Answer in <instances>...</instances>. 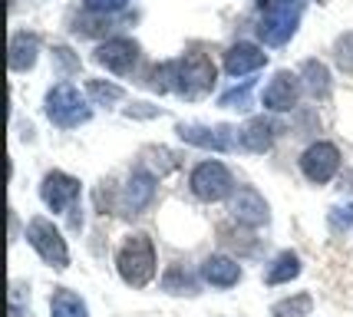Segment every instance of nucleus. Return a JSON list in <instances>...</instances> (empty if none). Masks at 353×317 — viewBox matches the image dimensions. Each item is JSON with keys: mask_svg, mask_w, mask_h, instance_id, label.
Instances as JSON below:
<instances>
[{"mask_svg": "<svg viewBox=\"0 0 353 317\" xmlns=\"http://www.w3.org/2000/svg\"><path fill=\"white\" fill-rule=\"evenodd\" d=\"M310 307H314V298L301 291V294H294L288 301H277L274 307H271V317H307Z\"/></svg>", "mask_w": 353, "mask_h": 317, "instance_id": "412c9836", "label": "nucleus"}, {"mask_svg": "<svg viewBox=\"0 0 353 317\" xmlns=\"http://www.w3.org/2000/svg\"><path fill=\"white\" fill-rule=\"evenodd\" d=\"M337 63L343 70H353V37H343L337 44Z\"/></svg>", "mask_w": 353, "mask_h": 317, "instance_id": "cd10ccee", "label": "nucleus"}, {"mask_svg": "<svg viewBox=\"0 0 353 317\" xmlns=\"http://www.w3.org/2000/svg\"><path fill=\"white\" fill-rule=\"evenodd\" d=\"M37 50H40L37 33H17L14 40H10V70H17V73L30 70L33 63H37Z\"/></svg>", "mask_w": 353, "mask_h": 317, "instance_id": "f3484780", "label": "nucleus"}, {"mask_svg": "<svg viewBox=\"0 0 353 317\" xmlns=\"http://www.w3.org/2000/svg\"><path fill=\"white\" fill-rule=\"evenodd\" d=\"M155 198V175L145 166H136L125 182V205L129 211H142Z\"/></svg>", "mask_w": 353, "mask_h": 317, "instance_id": "2eb2a0df", "label": "nucleus"}, {"mask_svg": "<svg viewBox=\"0 0 353 317\" xmlns=\"http://www.w3.org/2000/svg\"><path fill=\"white\" fill-rule=\"evenodd\" d=\"M53 60L60 63V73H77L79 70V60L70 57V50H66V46H57V50H53Z\"/></svg>", "mask_w": 353, "mask_h": 317, "instance_id": "a878e982", "label": "nucleus"}, {"mask_svg": "<svg viewBox=\"0 0 353 317\" xmlns=\"http://www.w3.org/2000/svg\"><path fill=\"white\" fill-rule=\"evenodd\" d=\"M301 76H304V86H307L314 96H321V99L330 96V73H327V66H323V63L307 60L304 66H301Z\"/></svg>", "mask_w": 353, "mask_h": 317, "instance_id": "aec40b11", "label": "nucleus"}, {"mask_svg": "<svg viewBox=\"0 0 353 317\" xmlns=\"http://www.w3.org/2000/svg\"><path fill=\"white\" fill-rule=\"evenodd\" d=\"M86 93H90V99H96V103H119L125 96L123 86L103 83V79H90V83H86Z\"/></svg>", "mask_w": 353, "mask_h": 317, "instance_id": "4be33fe9", "label": "nucleus"}, {"mask_svg": "<svg viewBox=\"0 0 353 317\" xmlns=\"http://www.w3.org/2000/svg\"><path fill=\"white\" fill-rule=\"evenodd\" d=\"M297 96H301V83H297V76L288 73V70H281V73L264 86L261 103H264V109H271V113H288V109L297 106Z\"/></svg>", "mask_w": 353, "mask_h": 317, "instance_id": "9d476101", "label": "nucleus"}, {"mask_svg": "<svg viewBox=\"0 0 353 317\" xmlns=\"http://www.w3.org/2000/svg\"><path fill=\"white\" fill-rule=\"evenodd\" d=\"M301 10H304V3H271V7H264V17L258 23V37L268 46H284L297 30Z\"/></svg>", "mask_w": 353, "mask_h": 317, "instance_id": "423d86ee", "label": "nucleus"}, {"mask_svg": "<svg viewBox=\"0 0 353 317\" xmlns=\"http://www.w3.org/2000/svg\"><path fill=\"white\" fill-rule=\"evenodd\" d=\"M162 287L172 291V294H195V281H192L188 274H182V268H172V271L165 274Z\"/></svg>", "mask_w": 353, "mask_h": 317, "instance_id": "5701e85b", "label": "nucleus"}, {"mask_svg": "<svg viewBox=\"0 0 353 317\" xmlns=\"http://www.w3.org/2000/svg\"><path fill=\"white\" fill-rule=\"evenodd\" d=\"M264 63H268V53H264L261 46L234 44L228 53H225V73H228V76H245V73L261 70Z\"/></svg>", "mask_w": 353, "mask_h": 317, "instance_id": "ddd939ff", "label": "nucleus"}, {"mask_svg": "<svg viewBox=\"0 0 353 317\" xmlns=\"http://www.w3.org/2000/svg\"><path fill=\"white\" fill-rule=\"evenodd\" d=\"M129 0H83V7L90 10V14H116V10H123Z\"/></svg>", "mask_w": 353, "mask_h": 317, "instance_id": "393cba45", "label": "nucleus"}, {"mask_svg": "<svg viewBox=\"0 0 353 317\" xmlns=\"http://www.w3.org/2000/svg\"><path fill=\"white\" fill-rule=\"evenodd\" d=\"M238 142L245 146L248 152H264V149H271L274 146V122L271 119H251L241 129V136H238Z\"/></svg>", "mask_w": 353, "mask_h": 317, "instance_id": "dca6fc26", "label": "nucleus"}, {"mask_svg": "<svg viewBox=\"0 0 353 317\" xmlns=\"http://www.w3.org/2000/svg\"><path fill=\"white\" fill-rule=\"evenodd\" d=\"M231 129H225V126H218V129H212V126H179V136L185 139V142H192V146H199V149H215V152H228L231 146H234V139L228 136Z\"/></svg>", "mask_w": 353, "mask_h": 317, "instance_id": "f8f14e48", "label": "nucleus"}, {"mask_svg": "<svg viewBox=\"0 0 353 317\" xmlns=\"http://www.w3.org/2000/svg\"><path fill=\"white\" fill-rule=\"evenodd\" d=\"M350 222H353V202H350V205H343V209H337L334 215H330V228H334V231H340V228L347 231V228H350Z\"/></svg>", "mask_w": 353, "mask_h": 317, "instance_id": "bb28decb", "label": "nucleus"}, {"mask_svg": "<svg viewBox=\"0 0 353 317\" xmlns=\"http://www.w3.org/2000/svg\"><path fill=\"white\" fill-rule=\"evenodd\" d=\"M155 90L162 93H179L185 99H199L205 93L215 86V63L208 60L205 53H188L182 60H172V63H162L155 70V79H152Z\"/></svg>", "mask_w": 353, "mask_h": 317, "instance_id": "f257e3e1", "label": "nucleus"}, {"mask_svg": "<svg viewBox=\"0 0 353 317\" xmlns=\"http://www.w3.org/2000/svg\"><path fill=\"white\" fill-rule=\"evenodd\" d=\"M231 218L248 228L264 225V222H268V202L261 198L258 189L245 185V189H238V195L231 198Z\"/></svg>", "mask_w": 353, "mask_h": 317, "instance_id": "9b49d317", "label": "nucleus"}, {"mask_svg": "<svg viewBox=\"0 0 353 317\" xmlns=\"http://www.w3.org/2000/svg\"><path fill=\"white\" fill-rule=\"evenodd\" d=\"M188 189H192V195L199 198V202H221V198H228L234 192V179H231L225 162L208 159V162H199V166L192 169Z\"/></svg>", "mask_w": 353, "mask_h": 317, "instance_id": "20e7f679", "label": "nucleus"}, {"mask_svg": "<svg viewBox=\"0 0 353 317\" xmlns=\"http://www.w3.org/2000/svg\"><path fill=\"white\" fill-rule=\"evenodd\" d=\"M46 119L60 129H73L79 122H86L92 116V109L86 106L83 93L73 86V83H57L53 90L46 93Z\"/></svg>", "mask_w": 353, "mask_h": 317, "instance_id": "7ed1b4c3", "label": "nucleus"}, {"mask_svg": "<svg viewBox=\"0 0 353 317\" xmlns=\"http://www.w3.org/2000/svg\"><path fill=\"white\" fill-rule=\"evenodd\" d=\"M201 278L212 287H234L241 281V265L228 255H208L201 265Z\"/></svg>", "mask_w": 353, "mask_h": 317, "instance_id": "4468645a", "label": "nucleus"}, {"mask_svg": "<svg viewBox=\"0 0 353 317\" xmlns=\"http://www.w3.org/2000/svg\"><path fill=\"white\" fill-rule=\"evenodd\" d=\"M92 60L99 63V66H106L109 73H132V66L139 60V44L132 40H106V44L96 46V53H92Z\"/></svg>", "mask_w": 353, "mask_h": 317, "instance_id": "1a4fd4ad", "label": "nucleus"}, {"mask_svg": "<svg viewBox=\"0 0 353 317\" xmlns=\"http://www.w3.org/2000/svg\"><path fill=\"white\" fill-rule=\"evenodd\" d=\"M251 86H254V83L245 79V86H241V90H238V86L228 90L221 99H218V106H228V109H248V103H251Z\"/></svg>", "mask_w": 353, "mask_h": 317, "instance_id": "b1692460", "label": "nucleus"}, {"mask_svg": "<svg viewBox=\"0 0 353 317\" xmlns=\"http://www.w3.org/2000/svg\"><path fill=\"white\" fill-rule=\"evenodd\" d=\"M337 169H340V149L334 142H310L307 149L301 152V172L314 185H327L337 175Z\"/></svg>", "mask_w": 353, "mask_h": 317, "instance_id": "0eeeda50", "label": "nucleus"}, {"mask_svg": "<svg viewBox=\"0 0 353 317\" xmlns=\"http://www.w3.org/2000/svg\"><path fill=\"white\" fill-rule=\"evenodd\" d=\"M27 242L37 255L43 258L50 268H66L70 265V251H66V238L60 235V228L50 218H30L27 225Z\"/></svg>", "mask_w": 353, "mask_h": 317, "instance_id": "39448f33", "label": "nucleus"}, {"mask_svg": "<svg viewBox=\"0 0 353 317\" xmlns=\"http://www.w3.org/2000/svg\"><path fill=\"white\" fill-rule=\"evenodd\" d=\"M301 274V258L294 255V251H281V255L271 261V268L264 271V281L268 285H284V281H291Z\"/></svg>", "mask_w": 353, "mask_h": 317, "instance_id": "a211bd4d", "label": "nucleus"}, {"mask_svg": "<svg viewBox=\"0 0 353 317\" xmlns=\"http://www.w3.org/2000/svg\"><path fill=\"white\" fill-rule=\"evenodd\" d=\"M50 314L53 317H90V311H86V304H83L79 294H73L70 287H60L53 294V301H50Z\"/></svg>", "mask_w": 353, "mask_h": 317, "instance_id": "6ab92c4d", "label": "nucleus"}, {"mask_svg": "<svg viewBox=\"0 0 353 317\" xmlns=\"http://www.w3.org/2000/svg\"><path fill=\"white\" fill-rule=\"evenodd\" d=\"M116 271L129 287H145L155 278V244L145 231L125 235L116 251Z\"/></svg>", "mask_w": 353, "mask_h": 317, "instance_id": "f03ea898", "label": "nucleus"}, {"mask_svg": "<svg viewBox=\"0 0 353 317\" xmlns=\"http://www.w3.org/2000/svg\"><path fill=\"white\" fill-rule=\"evenodd\" d=\"M40 198L50 211H66L79 198V179L66 172H46L40 182Z\"/></svg>", "mask_w": 353, "mask_h": 317, "instance_id": "6e6552de", "label": "nucleus"}]
</instances>
